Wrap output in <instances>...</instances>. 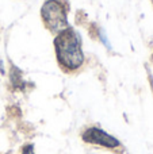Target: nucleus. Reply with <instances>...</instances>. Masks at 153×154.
Instances as JSON below:
<instances>
[{"mask_svg": "<svg viewBox=\"0 0 153 154\" xmlns=\"http://www.w3.org/2000/svg\"><path fill=\"white\" fill-rule=\"evenodd\" d=\"M54 50L58 65L64 72L73 73L84 64V53L81 49L80 35L72 29L61 30L54 38Z\"/></svg>", "mask_w": 153, "mask_h": 154, "instance_id": "nucleus-1", "label": "nucleus"}, {"mask_svg": "<svg viewBox=\"0 0 153 154\" xmlns=\"http://www.w3.org/2000/svg\"><path fill=\"white\" fill-rule=\"evenodd\" d=\"M41 18L52 32H60L68 27V3L65 0H46L41 8Z\"/></svg>", "mask_w": 153, "mask_h": 154, "instance_id": "nucleus-2", "label": "nucleus"}, {"mask_svg": "<svg viewBox=\"0 0 153 154\" xmlns=\"http://www.w3.org/2000/svg\"><path fill=\"white\" fill-rule=\"evenodd\" d=\"M81 138L86 143L96 145V146H102L106 149H118L121 147V142L115 138V137L110 135L106 133L105 130L99 127H88L83 131Z\"/></svg>", "mask_w": 153, "mask_h": 154, "instance_id": "nucleus-3", "label": "nucleus"}, {"mask_svg": "<svg viewBox=\"0 0 153 154\" xmlns=\"http://www.w3.org/2000/svg\"><path fill=\"white\" fill-rule=\"evenodd\" d=\"M10 80H11V84H12L14 89H18V91H23L24 89V80H23V75L22 72L18 69L16 66L11 65V73H10Z\"/></svg>", "mask_w": 153, "mask_h": 154, "instance_id": "nucleus-4", "label": "nucleus"}, {"mask_svg": "<svg viewBox=\"0 0 153 154\" xmlns=\"http://www.w3.org/2000/svg\"><path fill=\"white\" fill-rule=\"evenodd\" d=\"M89 32H91L92 38H96L99 42H102L103 45H105L106 48L110 50V49H111V45H110V41H108V38H107V35H106L105 30L100 29L98 24L92 23L91 26H89Z\"/></svg>", "mask_w": 153, "mask_h": 154, "instance_id": "nucleus-5", "label": "nucleus"}, {"mask_svg": "<svg viewBox=\"0 0 153 154\" xmlns=\"http://www.w3.org/2000/svg\"><path fill=\"white\" fill-rule=\"evenodd\" d=\"M20 154H35L34 153V145H31V143L24 145L20 150Z\"/></svg>", "mask_w": 153, "mask_h": 154, "instance_id": "nucleus-6", "label": "nucleus"}, {"mask_svg": "<svg viewBox=\"0 0 153 154\" xmlns=\"http://www.w3.org/2000/svg\"><path fill=\"white\" fill-rule=\"evenodd\" d=\"M152 2H153V0H152Z\"/></svg>", "mask_w": 153, "mask_h": 154, "instance_id": "nucleus-7", "label": "nucleus"}]
</instances>
